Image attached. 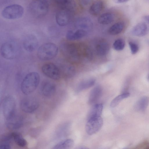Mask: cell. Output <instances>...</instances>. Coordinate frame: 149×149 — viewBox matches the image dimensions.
Wrapping results in <instances>:
<instances>
[{"mask_svg": "<svg viewBox=\"0 0 149 149\" xmlns=\"http://www.w3.org/2000/svg\"><path fill=\"white\" fill-rule=\"evenodd\" d=\"M40 77L35 72L27 74L23 79L21 85L22 92L25 95H29L36 89L39 82Z\"/></svg>", "mask_w": 149, "mask_h": 149, "instance_id": "obj_1", "label": "cell"}, {"mask_svg": "<svg viewBox=\"0 0 149 149\" xmlns=\"http://www.w3.org/2000/svg\"><path fill=\"white\" fill-rule=\"evenodd\" d=\"M58 47L52 42L45 43L38 49L37 55L40 60L46 61L52 59L57 55L58 52Z\"/></svg>", "mask_w": 149, "mask_h": 149, "instance_id": "obj_2", "label": "cell"}, {"mask_svg": "<svg viewBox=\"0 0 149 149\" xmlns=\"http://www.w3.org/2000/svg\"><path fill=\"white\" fill-rule=\"evenodd\" d=\"M29 10L31 14L36 17L45 16L49 10V5L46 0H33L30 3Z\"/></svg>", "mask_w": 149, "mask_h": 149, "instance_id": "obj_3", "label": "cell"}, {"mask_svg": "<svg viewBox=\"0 0 149 149\" xmlns=\"http://www.w3.org/2000/svg\"><path fill=\"white\" fill-rule=\"evenodd\" d=\"M24 10L21 5L12 4L4 8L1 13L2 17L7 19H15L20 18L23 15Z\"/></svg>", "mask_w": 149, "mask_h": 149, "instance_id": "obj_4", "label": "cell"}, {"mask_svg": "<svg viewBox=\"0 0 149 149\" xmlns=\"http://www.w3.org/2000/svg\"><path fill=\"white\" fill-rule=\"evenodd\" d=\"M15 101L13 97L9 96L5 98L3 102L2 109L3 116L6 120L15 115Z\"/></svg>", "mask_w": 149, "mask_h": 149, "instance_id": "obj_5", "label": "cell"}, {"mask_svg": "<svg viewBox=\"0 0 149 149\" xmlns=\"http://www.w3.org/2000/svg\"><path fill=\"white\" fill-rule=\"evenodd\" d=\"M20 106L23 111L31 113L34 112L38 108L39 102L35 97H28L23 98L21 101Z\"/></svg>", "mask_w": 149, "mask_h": 149, "instance_id": "obj_6", "label": "cell"}, {"mask_svg": "<svg viewBox=\"0 0 149 149\" xmlns=\"http://www.w3.org/2000/svg\"><path fill=\"white\" fill-rule=\"evenodd\" d=\"M103 124V120L101 116L88 119L86 126V132L89 135L93 134L101 129Z\"/></svg>", "mask_w": 149, "mask_h": 149, "instance_id": "obj_7", "label": "cell"}, {"mask_svg": "<svg viewBox=\"0 0 149 149\" xmlns=\"http://www.w3.org/2000/svg\"><path fill=\"white\" fill-rule=\"evenodd\" d=\"M42 73L48 77L54 80H58L61 77L59 69L53 63H47L44 64L41 68Z\"/></svg>", "mask_w": 149, "mask_h": 149, "instance_id": "obj_8", "label": "cell"}, {"mask_svg": "<svg viewBox=\"0 0 149 149\" xmlns=\"http://www.w3.org/2000/svg\"><path fill=\"white\" fill-rule=\"evenodd\" d=\"M75 45L66 42L62 43L60 49L63 54L69 58L78 59L79 56V49Z\"/></svg>", "mask_w": 149, "mask_h": 149, "instance_id": "obj_9", "label": "cell"}, {"mask_svg": "<svg viewBox=\"0 0 149 149\" xmlns=\"http://www.w3.org/2000/svg\"><path fill=\"white\" fill-rule=\"evenodd\" d=\"M2 56L7 59H12L15 57L17 50L16 47L13 43L6 42L3 43L1 48Z\"/></svg>", "mask_w": 149, "mask_h": 149, "instance_id": "obj_10", "label": "cell"}, {"mask_svg": "<svg viewBox=\"0 0 149 149\" xmlns=\"http://www.w3.org/2000/svg\"><path fill=\"white\" fill-rule=\"evenodd\" d=\"M56 91V86L53 83L48 81H45L41 83L40 92L44 96L50 97L53 95Z\"/></svg>", "mask_w": 149, "mask_h": 149, "instance_id": "obj_11", "label": "cell"}, {"mask_svg": "<svg viewBox=\"0 0 149 149\" xmlns=\"http://www.w3.org/2000/svg\"><path fill=\"white\" fill-rule=\"evenodd\" d=\"M23 119L19 115H14L10 118L6 120V125L10 130H15L21 127L23 125Z\"/></svg>", "mask_w": 149, "mask_h": 149, "instance_id": "obj_12", "label": "cell"}, {"mask_svg": "<svg viewBox=\"0 0 149 149\" xmlns=\"http://www.w3.org/2000/svg\"><path fill=\"white\" fill-rule=\"evenodd\" d=\"M38 45V42L36 38L32 35L26 37L23 43L24 48L26 51L29 52L35 50Z\"/></svg>", "mask_w": 149, "mask_h": 149, "instance_id": "obj_13", "label": "cell"}, {"mask_svg": "<svg viewBox=\"0 0 149 149\" xmlns=\"http://www.w3.org/2000/svg\"><path fill=\"white\" fill-rule=\"evenodd\" d=\"M69 13L65 8H61L56 13V19L59 26H63L67 25L69 22Z\"/></svg>", "mask_w": 149, "mask_h": 149, "instance_id": "obj_14", "label": "cell"}, {"mask_svg": "<svg viewBox=\"0 0 149 149\" xmlns=\"http://www.w3.org/2000/svg\"><path fill=\"white\" fill-rule=\"evenodd\" d=\"M148 29L147 25L144 22H140L135 25L131 30L133 35L138 37H142L147 33Z\"/></svg>", "mask_w": 149, "mask_h": 149, "instance_id": "obj_15", "label": "cell"}, {"mask_svg": "<svg viewBox=\"0 0 149 149\" xmlns=\"http://www.w3.org/2000/svg\"><path fill=\"white\" fill-rule=\"evenodd\" d=\"M102 89L100 86H97L94 87L91 91L88 100L90 104H94L99 99L101 95Z\"/></svg>", "mask_w": 149, "mask_h": 149, "instance_id": "obj_16", "label": "cell"}, {"mask_svg": "<svg viewBox=\"0 0 149 149\" xmlns=\"http://www.w3.org/2000/svg\"><path fill=\"white\" fill-rule=\"evenodd\" d=\"M109 49V46L108 43L105 41H101L96 45L95 52L97 55L102 56L106 55Z\"/></svg>", "mask_w": 149, "mask_h": 149, "instance_id": "obj_17", "label": "cell"}, {"mask_svg": "<svg viewBox=\"0 0 149 149\" xmlns=\"http://www.w3.org/2000/svg\"><path fill=\"white\" fill-rule=\"evenodd\" d=\"M86 34V32L83 29H79L75 32L69 31L67 33L66 37L70 40H74L79 39L84 37Z\"/></svg>", "mask_w": 149, "mask_h": 149, "instance_id": "obj_18", "label": "cell"}, {"mask_svg": "<svg viewBox=\"0 0 149 149\" xmlns=\"http://www.w3.org/2000/svg\"><path fill=\"white\" fill-rule=\"evenodd\" d=\"M149 99L147 96L140 98L136 103L134 108L138 111L144 112L146 109L149 104Z\"/></svg>", "mask_w": 149, "mask_h": 149, "instance_id": "obj_19", "label": "cell"}, {"mask_svg": "<svg viewBox=\"0 0 149 149\" xmlns=\"http://www.w3.org/2000/svg\"><path fill=\"white\" fill-rule=\"evenodd\" d=\"M103 6V2L101 0H97L92 4L89 8L90 13L92 15H96L102 10Z\"/></svg>", "mask_w": 149, "mask_h": 149, "instance_id": "obj_20", "label": "cell"}, {"mask_svg": "<svg viewBox=\"0 0 149 149\" xmlns=\"http://www.w3.org/2000/svg\"><path fill=\"white\" fill-rule=\"evenodd\" d=\"M95 82V79L93 78L83 80L79 84L77 88V91L79 92L88 89L93 86Z\"/></svg>", "mask_w": 149, "mask_h": 149, "instance_id": "obj_21", "label": "cell"}, {"mask_svg": "<svg viewBox=\"0 0 149 149\" xmlns=\"http://www.w3.org/2000/svg\"><path fill=\"white\" fill-rule=\"evenodd\" d=\"M103 108L102 104H95L92 108L88 114V119L101 116Z\"/></svg>", "mask_w": 149, "mask_h": 149, "instance_id": "obj_22", "label": "cell"}, {"mask_svg": "<svg viewBox=\"0 0 149 149\" xmlns=\"http://www.w3.org/2000/svg\"><path fill=\"white\" fill-rule=\"evenodd\" d=\"M125 24L123 22L116 23L109 28V32L111 35H116L120 33L125 27Z\"/></svg>", "mask_w": 149, "mask_h": 149, "instance_id": "obj_23", "label": "cell"}, {"mask_svg": "<svg viewBox=\"0 0 149 149\" xmlns=\"http://www.w3.org/2000/svg\"><path fill=\"white\" fill-rule=\"evenodd\" d=\"M114 16L110 13H105L100 15L98 19L99 23L102 24H107L113 21Z\"/></svg>", "mask_w": 149, "mask_h": 149, "instance_id": "obj_24", "label": "cell"}, {"mask_svg": "<svg viewBox=\"0 0 149 149\" xmlns=\"http://www.w3.org/2000/svg\"><path fill=\"white\" fill-rule=\"evenodd\" d=\"M74 144L73 140L71 139H68L62 141L57 144L53 149H68L71 148Z\"/></svg>", "mask_w": 149, "mask_h": 149, "instance_id": "obj_25", "label": "cell"}, {"mask_svg": "<svg viewBox=\"0 0 149 149\" xmlns=\"http://www.w3.org/2000/svg\"><path fill=\"white\" fill-rule=\"evenodd\" d=\"M12 133L13 139L17 145L23 147L26 146L27 142L21 134L16 132Z\"/></svg>", "mask_w": 149, "mask_h": 149, "instance_id": "obj_26", "label": "cell"}, {"mask_svg": "<svg viewBox=\"0 0 149 149\" xmlns=\"http://www.w3.org/2000/svg\"><path fill=\"white\" fill-rule=\"evenodd\" d=\"M130 94L128 92L123 93L115 97L111 101L110 106L111 107H116L123 99L129 97Z\"/></svg>", "mask_w": 149, "mask_h": 149, "instance_id": "obj_27", "label": "cell"}, {"mask_svg": "<svg viewBox=\"0 0 149 149\" xmlns=\"http://www.w3.org/2000/svg\"><path fill=\"white\" fill-rule=\"evenodd\" d=\"M125 45V41L122 39L116 40L114 42L113 47L117 51H121L124 48Z\"/></svg>", "mask_w": 149, "mask_h": 149, "instance_id": "obj_28", "label": "cell"}, {"mask_svg": "<svg viewBox=\"0 0 149 149\" xmlns=\"http://www.w3.org/2000/svg\"><path fill=\"white\" fill-rule=\"evenodd\" d=\"M55 3L61 7V8H65L70 3L71 0H54Z\"/></svg>", "mask_w": 149, "mask_h": 149, "instance_id": "obj_29", "label": "cell"}, {"mask_svg": "<svg viewBox=\"0 0 149 149\" xmlns=\"http://www.w3.org/2000/svg\"><path fill=\"white\" fill-rule=\"evenodd\" d=\"M129 45L132 54H135L138 52L139 47L136 43L130 41L129 42Z\"/></svg>", "mask_w": 149, "mask_h": 149, "instance_id": "obj_30", "label": "cell"}, {"mask_svg": "<svg viewBox=\"0 0 149 149\" xmlns=\"http://www.w3.org/2000/svg\"><path fill=\"white\" fill-rule=\"evenodd\" d=\"M10 148L11 146L9 143H2L0 144V149H9Z\"/></svg>", "mask_w": 149, "mask_h": 149, "instance_id": "obj_31", "label": "cell"}, {"mask_svg": "<svg viewBox=\"0 0 149 149\" xmlns=\"http://www.w3.org/2000/svg\"><path fill=\"white\" fill-rule=\"evenodd\" d=\"M115 1L119 3H124L127 1L129 0H115Z\"/></svg>", "mask_w": 149, "mask_h": 149, "instance_id": "obj_32", "label": "cell"}, {"mask_svg": "<svg viewBox=\"0 0 149 149\" xmlns=\"http://www.w3.org/2000/svg\"><path fill=\"white\" fill-rule=\"evenodd\" d=\"M144 19L149 24V15H147L144 17Z\"/></svg>", "mask_w": 149, "mask_h": 149, "instance_id": "obj_33", "label": "cell"}, {"mask_svg": "<svg viewBox=\"0 0 149 149\" xmlns=\"http://www.w3.org/2000/svg\"><path fill=\"white\" fill-rule=\"evenodd\" d=\"M146 42L147 44L149 46V39H148L146 40Z\"/></svg>", "mask_w": 149, "mask_h": 149, "instance_id": "obj_34", "label": "cell"}, {"mask_svg": "<svg viewBox=\"0 0 149 149\" xmlns=\"http://www.w3.org/2000/svg\"><path fill=\"white\" fill-rule=\"evenodd\" d=\"M148 79H149V77H148Z\"/></svg>", "mask_w": 149, "mask_h": 149, "instance_id": "obj_35", "label": "cell"}]
</instances>
